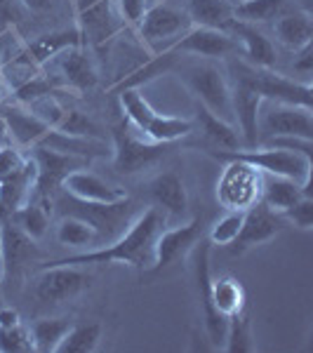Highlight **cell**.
<instances>
[{
    "mask_svg": "<svg viewBox=\"0 0 313 353\" xmlns=\"http://www.w3.org/2000/svg\"><path fill=\"white\" fill-rule=\"evenodd\" d=\"M165 229L163 210L149 208L134 221H130L128 231H123L116 241L94 250H85L78 254L45 261V266H88V264H130L134 269H153L156 266V238Z\"/></svg>",
    "mask_w": 313,
    "mask_h": 353,
    "instance_id": "cell-1",
    "label": "cell"
},
{
    "mask_svg": "<svg viewBox=\"0 0 313 353\" xmlns=\"http://www.w3.org/2000/svg\"><path fill=\"white\" fill-rule=\"evenodd\" d=\"M208 156L217 161H243L257 168L261 174L287 176L297 184L309 189L311 184V158L304 153L271 149V146H254V149H236V151H208Z\"/></svg>",
    "mask_w": 313,
    "mask_h": 353,
    "instance_id": "cell-2",
    "label": "cell"
},
{
    "mask_svg": "<svg viewBox=\"0 0 313 353\" xmlns=\"http://www.w3.org/2000/svg\"><path fill=\"white\" fill-rule=\"evenodd\" d=\"M238 83H245L257 92L261 99L281 101V104H294L311 109V83H297L290 78L273 73V68H259L245 61H238L231 66Z\"/></svg>",
    "mask_w": 313,
    "mask_h": 353,
    "instance_id": "cell-3",
    "label": "cell"
},
{
    "mask_svg": "<svg viewBox=\"0 0 313 353\" xmlns=\"http://www.w3.org/2000/svg\"><path fill=\"white\" fill-rule=\"evenodd\" d=\"M191 26L193 24L189 14H186V10L163 0V3L149 5L134 28L139 33L141 43H146L158 54L165 52L172 43H177Z\"/></svg>",
    "mask_w": 313,
    "mask_h": 353,
    "instance_id": "cell-4",
    "label": "cell"
},
{
    "mask_svg": "<svg viewBox=\"0 0 313 353\" xmlns=\"http://www.w3.org/2000/svg\"><path fill=\"white\" fill-rule=\"evenodd\" d=\"M217 181V201L226 210H248L261 196L264 174L243 161H226Z\"/></svg>",
    "mask_w": 313,
    "mask_h": 353,
    "instance_id": "cell-5",
    "label": "cell"
},
{
    "mask_svg": "<svg viewBox=\"0 0 313 353\" xmlns=\"http://www.w3.org/2000/svg\"><path fill=\"white\" fill-rule=\"evenodd\" d=\"M73 12L83 48H99L111 41L123 26V21H118L116 17L113 0H73Z\"/></svg>",
    "mask_w": 313,
    "mask_h": 353,
    "instance_id": "cell-6",
    "label": "cell"
},
{
    "mask_svg": "<svg viewBox=\"0 0 313 353\" xmlns=\"http://www.w3.org/2000/svg\"><path fill=\"white\" fill-rule=\"evenodd\" d=\"M186 88L191 90V94L198 99V104H203L208 111H212L214 116H219L221 121L231 123L233 111H231V85L226 83V76L212 64L203 66H191L184 76Z\"/></svg>",
    "mask_w": 313,
    "mask_h": 353,
    "instance_id": "cell-7",
    "label": "cell"
},
{
    "mask_svg": "<svg viewBox=\"0 0 313 353\" xmlns=\"http://www.w3.org/2000/svg\"><path fill=\"white\" fill-rule=\"evenodd\" d=\"M33 163H36V196L38 203L50 208L54 201V193L61 191V181L68 172L85 168V158L68 156V153H59L45 146H33Z\"/></svg>",
    "mask_w": 313,
    "mask_h": 353,
    "instance_id": "cell-8",
    "label": "cell"
},
{
    "mask_svg": "<svg viewBox=\"0 0 313 353\" xmlns=\"http://www.w3.org/2000/svg\"><path fill=\"white\" fill-rule=\"evenodd\" d=\"M210 241H198L193 245V271H196L198 283V299L203 306V323L208 339L214 346H224L226 327H229V318L221 316L210 301V283H212V269H210Z\"/></svg>",
    "mask_w": 313,
    "mask_h": 353,
    "instance_id": "cell-9",
    "label": "cell"
},
{
    "mask_svg": "<svg viewBox=\"0 0 313 353\" xmlns=\"http://www.w3.org/2000/svg\"><path fill=\"white\" fill-rule=\"evenodd\" d=\"M165 146L168 144H156V141L144 139L130 128H121L113 134V165H116L118 172L125 174L141 172V170L156 163L158 158H163Z\"/></svg>",
    "mask_w": 313,
    "mask_h": 353,
    "instance_id": "cell-10",
    "label": "cell"
},
{
    "mask_svg": "<svg viewBox=\"0 0 313 353\" xmlns=\"http://www.w3.org/2000/svg\"><path fill=\"white\" fill-rule=\"evenodd\" d=\"M90 285V276L81 266H45L36 276V297L43 304H64Z\"/></svg>",
    "mask_w": 313,
    "mask_h": 353,
    "instance_id": "cell-11",
    "label": "cell"
},
{
    "mask_svg": "<svg viewBox=\"0 0 313 353\" xmlns=\"http://www.w3.org/2000/svg\"><path fill=\"white\" fill-rule=\"evenodd\" d=\"M285 226H287V221L281 212H276V210H271L269 205L257 201L245 210L243 229L238 233L236 241L231 243V250L236 254H241L250 248H257L261 243H269L271 238H276Z\"/></svg>",
    "mask_w": 313,
    "mask_h": 353,
    "instance_id": "cell-12",
    "label": "cell"
},
{
    "mask_svg": "<svg viewBox=\"0 0 313 353\" xmlns=\"http://www.w3.org/2000/svg\"><path fill=\"white\" fill-rule=\"evenodd\" d=\"M261 134L264 137L292 134V137H306V139H313L311 109L271 101L264 111H259V141H261Z\"/></svg>",
    "mask_w": 313,
    "mask_h": 353,
    "instance_id": "cell-13",
    "label": "cell"
},
{
    "mask_svg": "<svg viewBox=\"0 0 313 353\" xmlns=\"http://www.w3.org/2000/svg\"><path fill=\"white\" fill-rule=\"evenodd\" d=\"M0 254H3V283L17 281L21 271L36 261V241L21 233L10 219H0Z\"/></svg>",
    "mask_w": 313,
    "mask_h": 353,
    "instance_id": "cell-14",
    "label": "cell"
},
{
    "mask_svg": "<svg viewBox=\"0 0 313 353\" xmlns=\"http://www.w3.org/2000/svg\"><path fill=\"white\" fill-rule=\"evenodd\" d=\"M238 50V41L233 36L217 28H205V26H191L177 43L168 48V52L174 54H198L208 57V59H219Z\"/></svg>",
    "mask_w": 313,
    "mask_h": 353,
    "instance_id": "cell-15",
    "label": "cell"
},
{
    "mask_svg": "<svg viewBox=\"0 0 313 353\" xmlns=\"http://www.w3.org/2000/svg\"><path fill=\"white\" fill-rule=\"evenodd\" d=\"M264 99L254 92L250 85L233 81L231 88V111L233 121L238 123V134H241V149H254L259 144V111Z\"/></svg>",
    "mask_w": 313,
    "mask_h": 353,
    "instance_id": "cell-16",
    "label": "cell"
},
{
    "mask_svg": "<svg viewBox=\"0 0 313 353\" xmlns=\"http://www.w3.org/2000/svg\"><path fill=\"white\" fill-rule=\"evenodd\" d=\"M0 121L5 123L10 139L19 149H33L52 130L31 109H24L21 104H0Z\"/></svg>",
    "mask_w": 313,
    "mask_h": 353,
    "instance_id": "cell-17",
    "label": "cell"
},
{
    "mask_svg": "<svg viewBox=\"0 0 313 353\" xmlns=\"http://www.w3.org/2000/svg\"><path fill=\"white\" fill-rule=\"evenodd\" d=\"M57 59L59 66V76H54L61 83L64 90H73V92H88L97 85V68L92 57L88 54V50L83 45L71 48L66 52H61Z\"/></svg>",
    "mask_w": 313,
    "mask_h": 353,
    "instance_id": "cell-18",
    "label": "cell"
},
{
    "mask_svg": "<svg viewBox=\"0 0 313 353\" xmlns=\"http://www.w3.org/2000/svg\"><path fill=\"white\" fill-rule=\"evenodd\" d=\"M61 191L85 203H118L128 198L125 191H121L118 186H111L109 181H104L101 176H97L85 168L68 172L61 181Z\"/></svg>",
    "mask_w": 313,
    "mask_h": 353,
    "instance_id": "cell-19",
    "label": "cell"
},
{
    "mask_svg": "<svg viewBox=\"0 0 313 353\" xmlns=\"http://www.w3.org/2000/svg\"><path fill=\"white\" fill-rule=\"evenodd\" d=\"M198 241H201V219H193L174 229H163L156 238V266L153 269H165L172 261L184 257Z\"/></svg>",
    "mask_w": 313,
    "mask_h": 353,
    "instance_id": "cell-20",
    "label": "cell"
},
{
    "mask_svg": "<svg viewBox=\"0 0 313 353\" xmlns=\"http://www.w3.org/2000/svg\"><path fill=\"white\" fill-rule=\"evenodd\" d=\"M33 189H36V163L33 158H26L19 172L0 181V219L10 217L21 205L31 201Z\"/></svg>",
    "mask_w": 313,
    "mask_h": 353,
    "instance_id": "cell-21",
    "label": "cell"
},
{
    "mask_svg": "<svg viewBox=\"0 0 313 353\" xmlns=\"http://www.w3.org/2000/svg\"><path fill=\"white\" fill-rule=\"evenodd\" d=\"M229 36H236L243 45V52L248 57V64L259 66V68H273L278 61L276 48L269 38L264 36L261 31H257L254 24H245V21L233 19L229 26Z\"/></svg>",
    "mask_w": 313,
    "mask_h": 353,
    "instance_id": "cell-22",
    "label": "cell"
},
{
    "mask_svg": "<svg viewBox=\"0 0 313 353\" xmlns=\"http://www.w3.org/2000/svg\"><path fill=\"white\" fill-rule=\"evenodd\" d=\"M149 196L158 210L181 217L189 210V196H186L184 181L177 172H161L149 181Z\"/></svg>",
    "mask_w": 313,
    "mask_h": 353,
    "instance_id": "cell-23",
    "label": "cell"
},
{
    "mask_svg": "<svg viewBox=\"0 0 313 353\" xmlns=\"http://www.w3.org/2000/svg\"><path fill=\"white\" fill-rule=\"evenodd\" d=\"M36 146H45V149H52L59 153H68V156H76V158H99L106 156L111 149L106 144V139H94V137H78V134H66L59 132V130H50L48 134L38 141Z\"/></svg>",
    "mask_w": 313,
    "mask_h": 353,
    "instance_id": "cell-24",
    "label": "cell"
},
{
    "mask_svg": "<svg viewBox=\"0 0 313 353\" xmlns=\"http://www.w3.org/2000/svg\"><path fill=\"white\" fill-rule=\"evenodd\" d=\"M276 38L281 45H285L287 50L297 52V50L311 45L313 38V19L306 10H285L276 19Z\"/></svg>",
    "mask_w": 313,
    "mask_h": 353,
    "instance_id": "cell-25",
    "label": "cell"
},
{
    "mask_svg": "<svg viewBox=\"0 0 313 353\" xmlns=\"http://www.w3.org/2000/svg\"><path fill=\"white\" fill-rule=\"evenodd\" d=\"M78 45H83L81 33H78L76 28H71V31L45 33V36H38L36 41L24 43V52L31 57L33 64H38L43 68L48 61H52L54 57H59L61 52H66V50H71V48H78Z\"/></svg>",
    "mask_w": 313,
    "mask_h": 353,
    "instance_id": "cell-26",
    "label": "cell"
},
{
    "mask_svg": "<svg viewBox=\"0 0 313 353\" xmlns=\"http://www.w3.org/2000/svg\"><path fill=\"white\" fill-rule=\"evenodd\" d=\"M196 111H198L196 118H198V125H201V132L210 144L208 151H236V149H241L243 146L241 134H238V130L233 128L231 123L221 121L219 116H214L212 111H208L203 104H198Z\"/></svg>",
    "mask_w": 313,
    "mask_h": 353,
    "instance_id": "cell-27",
    "label": "cell"
},
{
    "mask_svg": "<svg viewBox=\"0 0 313 353\" xmlns=\"http://www.w3.org/2000/svg\"><path fill=\"white\" fill-rule=\"evenodd\" d=\"M311 196L306 186L297 184V181L287 179V176H276V174H264L261 179V196L259 201L269 205L276 212H285L287 208H292L299 198Z\"/></svg>",
    "mask_w": 313,
    "mask_h": 353,
    "instance_id": "cell-28",
    "label": "cell"
},
{
    "mask_svg": "<svg viewBox=\"0 0 313 353\" xmlns=\"http://www.w3.org/2000/svg\"><path fill=\"white\" fill-rule=\"evenodd\" d=\"M186 14L193 26L229 31L233 21V5L229 0H186Z\"/></svg>",
    "mask_w": 313,
    "mask_h": 353,
    "instance_id": "cell-29",
    "label": "cell"
},
{
    "mask_svg": "<svg viewBox=\"0 0 313 353\" xmlns=\"http://www.w3.org/2000/svg\"><path fill=\"white\" fill-rule=\"evenodd\" d=\"M210 301L221 316L231 318L245 309V288L231 276L212 278V283H210Z\"/></svg>",
    "mask_w": 313,
    "mask_h": 353,
    "instance_id": "cell-30",
    "label": "cell"
},
{
    "mask_svg": "<svg viewBox=\"0 0 313 353\" xmlns=\"http://www.w3.org/2000/svg\"><path fill=\"white\" fill-rule=\"evenodd\" d=\"M71 325L73 323L68 321V318H41L38 323H33V327H31L33 351L57 353V349H59V344L64 341Z\"/></svg>",
    "mask_w": 313,
    "mask_h": 353,
    "instance_id": "cell-31",
    "label": "cell"
},
{
    "mask_svg": "<svg viewBox=\"0 0 313 353\" xmlns=\"http://www.w3.org/2000/svg\"><path fill=\"white\" fill-rule=\"evenodd\" d=\"M57 241L64 248L73 250H94L97 248V229L81 217L64 214V219L57 226Z\"/></svg>",
    "mask_w": 313,
    "mask_h": 353,
    "instance_id": "cell-32",
    "label": "cell"
},
{
    "mask_svg": "<svg viewBox=\"0 0 313 353\" xmlns=\"http://www.w3.org/2000/svg\"><path fill=\"white\" fill-rule=\"evenodd\" d=\"M191 132H193V121H189V118L156 113V118H153L149 123V128H146L139 137H146V139L156 141V144H172V141H177Z\"/></svg>",
    "mask_w": 313,
    "mask_h": 353,
    "instance_id": "cell-33",
    "label": "cell"
},
{
    "mask_svg": "<svg viewBox=\"0 0 313 353\" xmlns=\"http://www.w3.org/2000/svg\"><path fill=\"white\" fill-rule=\"evenodd\" d=\"M12 224L19 229L21 233H26L31 241H41L45 236V231H48L50 226V208H45L43 203H31L28 201L26 205H21L17 212H12L10 217Z\"/></svg>",
    "mask_w": 313,
    "mask_h": 353,
    "instance_id": "cell-34",
    "label": "cell"
},
{
    "mask_svg": "<svg viewBox=\"0 0 313 353\" xmlns=\"http://www.w3.org/2000/svg\"><path fill=\"white\" fill-rule=\"evenodd\" d=\"M287 10V0H243L233 5V19L245 24H264L278 19Z\"/></svg>",
    "mask_w": 313,
    "mask_h": 353,
    "instance_id": "cell-35",
    "label": "cell"
},
{
    "mask_svg": "<svg viewBox=\"0 0 313 353\" xmlns=\"http://www.w3.org/2000/svg\"><path fill=\"white\" fill-rule=\"evenodd\" d=\"M121 106H123L125 118L130 121V128H132L137 134L144 132L158 113L149 101L144 99V94L139 92V88L121 90Z\"/></svg>",
    "mask_w": 313,
    "mask_h": 353,
    "instance_id": "cell-36",
    "label": "cell"
},
{
    "mask_svg": "<svg viewBox=\"0 0 313 353\" xmlns=\"http://www.w3.org/2000/svg\"><path fill=\"white\" fill-rule=\"evenodd\" d=\"M101 323H81L71 325L64 341L59 344L57 353H92L99 349L101 341Z\"/></svg>",
    "mask_w": 313,
    "mask_h": 353,
    "instance_id": "cell-37",
    "label": "cell"
},
{
    "mask_svg": "<svg viewBox=\"0 0 313 353\" xmlns=\"http://www.w3.org/2000/svg\"><path fill=\"white\" fill-rule=\"evenodd\" d=\"M174 61H177V57H174V52H158L156 57H151L149 61H146L144 66L134 68L130 76H125L121 83L116 85V90L121 92V90H130V88H139L141 83H149L153 81V78L163 76V73H168L170 68L174 66Z\"/></svg>",
    "mask_w": 313,
    "mask_h": 353,
    "instance_id": "cell-38",
    "label": "cell"
},
{
    "mask_svg": "<svg viewBox=\"0 0 313 353\" xmlns=\"http://www.w3.org/2000/svg\"><path fill=\"white\" fill-rule=\"evenodd\" d=\"M224 351L229 353H250L254 351V334H252V323L245 313H236L229 318V327H226V339H224Z\"/></svg>",
    "mask_w": 313,
    "mask_h": 353,
    "instance_id": "cell-39",
    "label": "cell"
},
{
    "mask_svg": "<svg viewBox=\"0 0 313 353\" xmlns=\"http://www.w3.org/2000/svg\"><path fill=\"white\" fill-rule=\"evenodd\" d=\"M245 219V210H229L221 219H217L210 229V245H231L238 238Z\"/></svg>",
    "mask_w": 313,
    "mask_h": 353,
    "instance_id": "cell-40",
    "label": "cell"
},
{
    "mask_svg": "<svg viewBox=\"0 0 313 353\" xmlns=\"http://www.w3.org/2000/svg\"><path fill=\"white\" fill-rule=\"evenodd\" d=\"M54 130H59V132H66V134L94 137V139H104V132H101L99 125H97L90 116H85L83 111H76V109H66L64 118H61L59 125H57Z\"/></svg>",
    "mask_w": 313,
    "mask_h": 353,
    "instance_id": "cell-41",
    "label": "cell"
},
{
    "mask_svg": "<svg viewBox=\"0 0 313 353\" xmlns=\"http://www.w3.org/2000/svg\"><path fill=\"white\" fill-rule=\"evenodd\" d=\"M33 351L31 330L24 325L14 327H0V353H28Z\"/></svg>",
    "mask_w": 313,
    "mask_h": 353,
    "instance_id": "cell-42",
    "label": "cell"
},
{
    "mask_svg": "<svg viewBox=\"0 0 313 353\" xmlns=\"http://www.w3.org/2000/svg\"><path fill=\"white\" fill-rule=\"evenodd\" d=\"M257 146H271V149L304 153V156H309V158H311V153H313V139H306V137H292V134L266 137V139H261Z\"/></svg>",
    "mask_w": 313,
    "mask_h": 353,
    "instance_id": "cell-43",
    "label": "cell"
},
{
    "mask_svg": "<svg viewBox=\"0 0 313 353\" xmlns=\"http://www.w3.org/2000/svg\"><path fill=\"white\" fill-rule=\"evenodd\" d=\"M285 217L287 224L297 226L301 231H309L313 226V198L311 196H304L299 198L292 208H287L285 212H281Z\"/></svg>",
    "mask_w": 313,
    "mask_h": 353,
    "instance_id": "cell-44",
    "label": "cell"
},
{
    "mask_svg": "<svg viewBox=\"0 0 313 353\" xmlns=\"http://www.w3.org/2000/svg\"><path fill=\"white\" fill-rule=\"evenodd\" d=\"M26 163V156L19 151V146L14 144H5L0 146V181H5L8 176H12L14 172H19Z\"/></svg>",
    "mask_w": 313,
    "mask_h": 353,
    "instance_id": "cell-45",
    "label": "cell"
},
{
    "mask_svg": "<svg viewBox=\"0 0 313 353\" xmlns=\"http://www.w3.org/2000/svg\"><path fill=\"white\" fill-rule=\"evenodd\" d=\"M113 5H116L118 14H121V21L128 26H137L141 19V14L146 12V8H149V0H113Z\"/></svg>",
    "mask_w": 313,
    "mask_h": 353,
    "instance_id": "cell-46",
    "label": "cell"
},
{
    "mask_svg": "<svg viewBox=\"0 0 313 353\" xmlns=\"http://www.w3.org/2000/svg\"><path fill=\"white\" fill-rule=\"evenodd\" d=\"M24 19V5L19 0H0V28H14Z\"/></svg>",
    "mask_w": 313,
    "mask_h": 353,
    "instance_id": "cell-47",
    "label": "cell"
},
{
    "mask_svg": "<svg viewBox=\"0 0 313 353\" xmlns=\"http://www.w3.org/2000/svg\"><path fill=\"white\" fill-rule=\"evenodd\" d=\"M294 71L304 73V76H309L311 68H313V50L311 45H306V48L297 50V57H294Z\"/></svg>",
    "mask_w": 313,
    "mask_h": 353,
    "instance_id": "cell-48",
    "label": "cell"
},
{
    "mask_svg": "<svg viewBox=\"0 0 313 353\" xmlns=\"http://www.w3.org/2000/svg\"><path fill=\"white\" fill-rule=\"evenodd\" d=\"M19 323V311L12 309V306H0V327H14Z\"/></svg>",
    "mask_w": 313,
    "mask_h": 353,
    "instance_id": "cell-49",
    "label": "cell"
},
{
    "mask_svg": "<svg viewBox=\"0 0 313 353\" xmlns=\"http://www.w3.org/2000/svg\"><path fill=\"white\" fill-rule=\"evenodd\" d=\"M19 3L28 12H48L52 8V0H19Z\"/></svg>",
    "mask_w": 313,
    "mask_h": 353,
    "instance_id": "cell-50",
    "label": "cell"
},
{
    "mask_svg": "<svg viewBox=\"0 0 313 353\" xmlns=\"http://www.w3.org/2000/svg\"><path fill=\"white\" fill-rule=\"evenodd\" d=\"M3 97H5V76H3V68H0V104H3Z\"/></svg>",
    "mask_w": 313,
    "mask_h": 353,
    "instance_id": "cell-51",
    "label": "cell"
},
{
    "mask_svg": "<svg viewBox=\"0 0 313 353\" xmlns=\"http://www.w3.org/2000/svg\"><path fill=\"white\" fill-rule=\"evenodd\" d=\"M0 288H3V254H0Z\"/></svg>",
    "mask_w": 313,
    "mask_h": 353,
    "instance_id": "cell-52",
    "label": "cell"
}]
</instances>
